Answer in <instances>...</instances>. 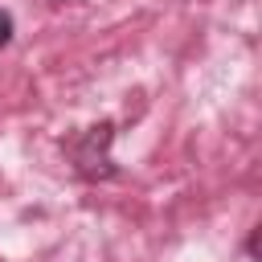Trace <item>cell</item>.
I'll return each instance as SVG.
<instances>
[{"mask_svg":"<svg viewBox=\"0 0 262 262\" xmlns=\"http://www.w3.org/2000/svg\"><path fill=\"white\" fill-rule=\"evenodd\" d=\"M111 139H115V127L111 123H94V127H86L70 143V156H74L78 176H86V180H111L119 172L115 168V156H111Z\"/></svg>","mask_w":262,"mask_h":262,"instance_id":"obj_1","label":"cell"},{"mask_svg":"<svg viewBox=\"0 0 262 262\" xmlns=\"http://www.w3.org/2000/svg\"><path fill=\"white\" fill-rule=\"evenodd\" d=\"M12 33H16V25H12V16L0 8V45H8V41H12Z\"/></svg>","mask_w":262,"mask_h":262,"instance_id":"obj_2","label":"cell"},{"mask_svg":"<svg viewBox=\"0 0 262 262\" xmlns=\"http://www.w3.org/2000/svg\"><path fill=\"white\" fill-rule=\"evenodd\" d=\"M246 250H250V258H258V229H250V242H246Z\"/></svg>","mask_w":262,"mask_h":262,"instance_id":"obj_3","label":"cell"},{"mask_svg":"<svg viewBox=\"0 0 262 262\" xmlns=\"http://www.w3.org/2000/svg\"><path fill=\"white\" fill-rule=\"evenodd\" d=\"M53 4H66V0H53Z\"/></svg>","mask_w":262,"mask_h":262,"instance_id":"obj_4","label":"cell"}]
</instances>
